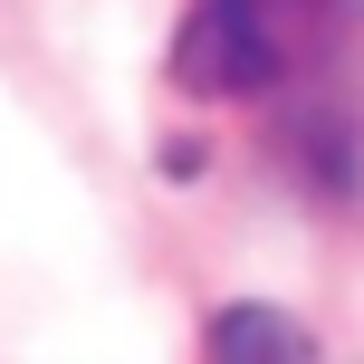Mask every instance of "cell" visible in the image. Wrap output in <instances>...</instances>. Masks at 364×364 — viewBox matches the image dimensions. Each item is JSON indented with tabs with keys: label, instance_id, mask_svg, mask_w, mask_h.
<instances>
[{
	"label": "cell",
	"instance_id": "1",
	"mask_svg": "<svg viewBox=\"0 0 364 364\" xmlns=\"http://www.w3.org/2000/svg\"><path fill=\"white\" fill-rule=\"evenodd\" d=\"M278 10L269 0H192L173 29V87L182 96H259L278 77Z\"/></svg>",
	"mask_w": 364,
	"mask_h": 364
},
{
	"label": "cell",
	"instance_id": "2",
	"mask_svg": "<svg viewBox=\"0 0 364 364\" xmlns=\"http://www.w3.org/2000/svg\"><path fill=\"white\" fill-rule=\"evenodd\" d=\"M211 364H316V336L288 307H220L211 316Z\"/></svg>",
	"mask_w": 364,
	"mask_h": 364
}]
</instances>
